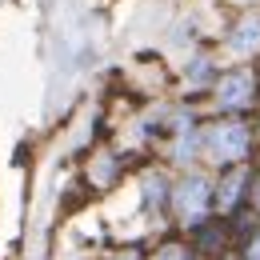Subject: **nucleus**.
<instances>
[{"instance_id": "f257e3e1", "label": "nucleus", "mask_w": 260, "mask_h": 260, "mask_svg": "<svg viewBox=\"0 0 260 260\" xmlns=\"http://www.w3.org/2000/svg\"><path fill=\"white\" fill-rule=\"evenodd\" d=\"M248 144H252V132L244 120H216L200 132V152L216 164H240L248 156Z\"/></svg>"}, {"instance_id": "20e7f679", "label": "nucleus", "mask_w": 260, "mask_h": 260, "mask_svg": "<svg viewBox=\"0 0 260 260\" xmlns=\"http://www.w3.org/2000/svg\"><path fill=\"white\" fill-rule=\"evenodd\" d=\"M228 48L236 52V56H256L260 52V16H244L232 32H228Z\"/></svg>"}, {"instance_id": "7ed1b4c3", "label": "nucleus", "mask_w": 260, "mask_h": 260, "mask_svg": "<svg viewBox=\"0 0 260 260\" xmlns=\"http://www.w3.org/2000/svg\"><path fill=\"white\" fill-rule=\"evenodd\" d=\"M212 96H216V108H220V112H244V108H252V100H256V76H252L248 68H232L224 76H216Z\"/></svg>"}, {"instance_id": "0eeeda50", "label": "nucleus", "mask_w": 260, "mask_h": 260, "mask_svg": "<svg viewBox=\"0 0 260 260\" xmlns=\"http://www.w3.org/2000/svg\"><path fill=\"white\" fill-rule=\"evenodd\" d=\"M208 76H212V60H208V56H192V68H188V80H192V84H204Z\"/></svg>"}, {"instance_id": "1a4fd4ad", "label": "nucleus", "mask_w": 260, "mask_h": 260, "mask_svg": "<svg viewBox=\"0 0 260 260\" xmlns=\"http://www.w3.org/2000/svg\"><path fill=\"white\" fill-rule=\"evenodd\" d=\"M244 260H260V228H252V236L244 240Z\"/></svg>"}, {"instance_id": "9d476101", "label": "nucleus", "mask_w": 260, "mask_h": 260, "mask_svg": "<svg viewBox=\"0 0 260 260\" xmlns=\"http://www.w3.org/2000/svg\"><path fill=\"white\" fill-rule=\"evenodd\" d=\"M108 260H140V252L136 248H120V252H112Z\"/></svg>"}, {"instance_id": "39448f33", "label": "nucleus", "mask_w": 260, "mask_h": 260, "mask_svg": "<svg viewBox=\"0 0 260 260\" xmlns=\"http://www.w3.org/2000/svg\"><path fill=\"white\" fill-rule=\"evenodd\" d=\"M240 184H244V168H232V164H228V172L220 176V184H216L212 200H216V204H220V208L228 212V208H232V204L240 200V192H244Z\"/></svg>"}, {"instance_id": "f8f14e48", "label": "nucleus", "mask_w": 260, "mask_h": 260, "mask_svg": "<svg viewBox=\"0 0 260 260\" xmlns=\"http://www.w3.org/2000/svg\"><path fill=\"white\" fill-rule=\"evenodd\" d=\"M240 4H248V0H240Z\"/></svg>"}, {"instance_id": "9b49d317", "label": "nucleus", "mask_w": 260, "mask_h": 260, "mask_svg": "<svg viewBox=\"0 0 260 260\" xmlns=\"http://www.w3.org/2000/svg\"><path fill=\"white\" fill-rule=\"evenodd\" d=\"M252 204H256V208H260V184H256V188H252Z\"/></svg>"}, {"instance_id": "f03ea898", "label": "nucleus", "mask_w": 260, "mask_h": 260, "mask_svg": "<svg viewBox=\"0 0 260 260\" xmlns=\"http://www.w3.org/2000/svg\"><path fill=\"white\" fill-rule=\"evenodd\" d=\"M172 208H176V216H180V224L188 228H200L204 224V216H208V208H212V188H208V180L204 176H184L180 184H176V192H172Z\"/></svg>"}, {"instance_id": "423d86ee", "label": "nucleus", "mask_w": 260, "mask_h": 260, "mask_svg": "<svg viewBox=\"0 0 260 260\" xmlns=\"http://www.w3.org/2000/svg\"><path fill=\"white\" fill-rule=\"evenodd\" d=\"M140 184H144V204H148V208H152V204H168V200H172V192H168V180H164L160 172H148Z\"/></svg>"}, {"instance_id": "6e6552de", "label": "nucleus", "mask_w": 260, "mask_h": 260, "mask_svg": "<svg viewBox=\"0 0 260 260\" xmlns=\"http://www.w3.org/2000/svg\"><path fill=\"white\" fill-rule=\"evenodd\" d=\"M156 260H192V256H188V248H180V244H164L160 252H156Z\"/></svg>"}]
</instances>
